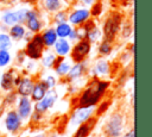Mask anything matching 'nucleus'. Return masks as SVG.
Instances as JSON below:
<instances>
[{"label": "nucleus", "mask_w": 152, "mask_h": 137, "mask_svg": "<svg viewBox=\"0 0 152 137\" xmlns=\"http://www.w3.org/2000/svg\"><path fill=\"white\" fill-rule=\"evenodd\" d=\"M27 10H28V8H25V7H23V8H19V10H17V15H18V23H20V24H24V23H25V19H26V13H27Z\"/></svg>", "instance_id": "obj_33"}, {"label": "nucleus", "mask_w": 152, "mask_h": 137, "mask_svg": "<svg viewBox=\"0 0 152 137\" xmlns=\"http://www.w3.org/2000/svg\"><path fill=\"white\" fill-rule=\"evenodd\" d=\"M48 92V87L44 82V80H39L37 82H34L33 85V88H32V92H31V99L33 101H39Z\"/></svg>", "instance_id": "obj_15"}, {"label": "nucleus", "mask_w": 152, "mask_h": 137, "mask_svg": "<svg viewBox=\"0 0 152 137\" xmlns=\"http://www.w3.org/2000/svg\"><path fill=\"white\" fill-rule=\"evenodd\" d=\"M70 67H71V64H70L64 57H62V56H57L52 68L55 69V71H56V74H57L58 76L63 77V76H65V75L68 74Z\"/></svg>", "instance_id": "obj_14"}, {"label": "nucleus", "mask_w": 152, "mask_h": 137, "mask_svg": "<svg viewBox=\"0 0 152 137\" xmlns=\"http://www.w3.org/2000/svg\"><path fill=\"white\" fill-rule=\"evenodd\" d=\"M25 32H26V27L24 24H20V23H17V24L10 26V29H8L10 37L12 39H15V41L23 39L25 36Z\"/></svg>", "instance_id": "obj_20"}, {"label": "nucleus", "mask_w": 152, "mask_h": 137, "mask_svg": "<svg viewBox=\"0 0 152 137\" xmlns=\"http://www.w3.org/2000/svg\"><path fill=\"white\" fill-rule=\"evenodd\" d=\"M21 2H26V4H32V5H34L38 0H20Z\"/></svg>", "instance_id": "obj_36"}, {"label": "nucleus", "mask_w": 152, "mask_h": 137, "mask_svg": "<svg viewBox=\"0 0 152 137\" xmlns=\"http://www.w3.org/2000/svg\"><path fill=\"white\" fill-rule=\"evenodd\" d=\"M12 46V38L8 33H0V50H8Z\"/></svg>", "instance_id": "obj_29"}, {"label": "nucleus", "mask_w": 152, "mask_h": 137, "mask_svg": "<svg viewBox=\"0 0 152 137\" xmlns=\"http://www.w3.org/2000/svg\"><path fill=\"white\" fill-rule=\"evenodd\" d=\"M101 36H102V32H101V30H100L95 24L86 31V38H87L90 43L97 42V41L101 38Z\"/></svg>", "instance_id": "obj_24"}, {"label": "nucleus", "mask_w": 152, "mask_h": 137, "mask_svg": "<svg viewBox=\"0 0 152 137\" xmlns=\"http://www.w3.org/2000/svg\"><path fill=\"white\" fill-rule=\"evenodd\" d=\"M90 12L88 7H74L71 11H68V23L72 26L83 25L88 19H90Z\"/></svg>", "instance_id": "obj_5"}, {"label": "nucleus", "mask_w": 152, "mask_h": 137, "mask_svg": "<svg viewBox=\"0 0 152 137\" xmlns=\"http://www.w3.org/2000/svg\"><path fill=\"white\" fill-rule=\"evenodd\" d=\"M36 137H43V136H42V135H39V136H36Z\"/></svg>", "instance_id": "obj_39"}, {"label": "nucleus", "mask_w": 152, "mask_h": 137, "mask_svg": "<svg viewBox=\"0 0 152 137\" xmlns=\"http://www.w3.org/2000/svg\"><path fill=\"white\" fill-rule=\"evenodd\" d=\"M0 114H1V112H0Z\"/></svg>", "instance_id": "obj_40"}, {"label": "nucleus", "mask_w": 152, "mask_h": 137, "mask_svg": "<svg viewBox=\"0 0 152 137\" xmlns=\"http://www.w3.org/2000/svg\"><path fill=\"white\" fill-rule=\"evenodd\" d=\"M108 87H109L108 81H103V80H99L97 77H93L78 98V107L95 106L100 101L101 96L103 95V93L106 92V89Z\"/></svg>", "instance_id": "obj_1"}, {"label": "nucleus", "mask_w": 152, "mask_h": 137, "mask_svg": "<svg viewBox=\"0 0 152 137\" xmlns=\"http://www.w3.org/2000/svg\"><path fill=\"white\" fill-rule=\"evenodd\" d=\"M2 23L6 25V26H12L14 24L18 23V15H17V11H12V10H8L6 11L4 14H2Z\"/></svg>", "instance_id": "obj_25"}, {"label": "nucleus", "mask_w": 152, "mask_h": 137, "mask_svg": "<svg viewBox=\"0 0 152 137\" xmlns=\"http://www.w3.org/2000/svg\"><path fill=\"white\" fill-rule=\"evenodd\" d=\"M129 54L131 55H134V43L129 45Z\"/></svg>", "instance_id": "obj_37"}, {"label": "nucleus", "mask_w": 152, "mask_h": 137, "mask_svg": "<svg viewBox=\"0 0 152 137\" xmlns=\"http://www.w3.org/2000/svg\"><path fill=\"white\" fill-rule=\"evenodd\" d=\"M93 107H77L74 113H72V117H71V122L74 124H81L83 122H86L93 113Z\"/></svg>", "instance_id": "obj_12"}, {"label": "nucleus", "mask_w": 152, "mask_h": 137, "mask_svg": "<svg viewBox=\"0 0 152 137\" xmlns=\"http://www.w3.org/2000/svg\"><path fill=\"white\" fill-rule=\"evenodd\" d=\"M15 70L14 69H10L7 71H5L1 75V80H0V86L4 91H12V88L14 87L13 85V80H14V75H15Z\"/></svg>", "instance_id": "obj_16"}, {"label": "nucleus", "mask_w": 152, "mask_h": 137, "mask_svg": "<svg viewBox=\"0 0 152 137\" xmlns=\"http://www.w3.org/2000/svg\"><path fill=\"white\" fill-rule=\"evenodd\" d=\"M86 71H87V66H86L84 61L83 62H75V64L70 67V69L65 76H66L68 81H74V80L80 79Z\"/></svg>", "instance_id": "obj_13"}, {"label": "nucleus", "mask_w": 152, "mask_h": 137, "mask_svg": "<svg viewBox=\"0 0 152 137\" xmlns=\"http://www.w3.org/2000/svg\"><path fill=\"white\" fill-rule=\"evenodd\" d=\"M11 54L8 50H0V68H4L11 63Z\"/></svg>", "instance_id": "obj_31"}, {"label": "nucleus", "mask_w": 152, "mask_h": 137, "mask_svg": "<svg viewBox=\"0 0 152 137\" xmlns=\"http://www.w3.org/2000/svg\"><path fill=\"white\" fill-rule=\"evenodd\" d=\"M102 11H103V4L100 0H95V2L91 5V8L89 10L90 17H94V18L100 17L101 13H102Z\"/></svg>", "instance_id": "obj_30"}, {"label": "nucleus", "mask_w": 152, "mask_h": 137, "mask_svg": "<svg viewBox=\"0 0 152 137\" xmlns=\"http://www.w3.org/2000/svg\"><path fill=\"white\" fill-rule=\"evenodd\" d=\"M77 2H80L82 6H84V7H87V6H91L94 2H95V0H76Z\"/></svg>", "instance_id": "obj_35"}, {"label": "nucleus", "mask_w": 152, "mask_h": 137, "mask_svg": "<svg viewBox=\"0 0 152 137\" xmlns=\"http://www.w3.org/2000/svg\"><path fill=\"white\" fill-rule=\"evenodd\" d=\"M95 123H96L95 119H89V118H88L86 122L81 123V126H80L78 130L76 131L75 137H87V136L90 133V131H91L93 126L95 125Z\"/></svg>", "instance_id": "obj_21"}, {"label": "nucleus", "mask_w": 152, "mask_h": 137, "mask_svg": "<svg viewBox=\"0 0 152 137\" xmlns=\"http://www.w3.org/2000/svg\"><path fill=\"white\" fill-rule=\"evenodd\" d=\"M33 85H34V81L31 76H24L21 77L19 85L17 86V93L20 96H28L32 92Z\"/></svg>", "instance_id": "obj_11"}, {"label": "nucleus", "mask_w": 152, "mask_h": 137, "mask_svg": "<svg viewBox=\"0 0 152 137\" xmlns=\"http://www.w3.org/2000/svg\"><path fill=\"white\" fill-rule=\"evenodd\" d=\"M45 45L43 43L40 32L39 33H33L30 41H27V44L24 49V54L26 57L31 60H39L42 55L44 54Z\"/></svg>", "instance_id": "obj_3"}, {"label": "nucleus", "mask_w": 152, "mask_h": 137, "mask_svg": "<svg viewBox=\"0 0 152 137\" xmlns=\"http://www.w3.org/2000/svg\"><path fill=\"white\" fill-rule=\"evenodd\" d=\"M53 50L56 56H62L65 57L66 55L70 54L71 50V43L68 38H57V41L53 44Z\"/></svg>", "instance_id": "obj_9"}, {"label": "nucleus", "mask_w": 152, "mask_h": 137, "mask_svg": "<svg viewBox=\"0 0 152 137\" xmlns=\"http://www.w3.org/2000/svg\"><path fill=\"white\" fill-rule=\"evenodd\" d=\"M94 69H95V71H96L97 75L104 76V75H108L109 74V71H110V64L104 58H101V60H97Z\"/></svg>", "instance_id": "obj_23"}, {"label": "nucleus", "mask_w": 152, "mask_h": 137, "mask_svg": "<svg viewBox=\"0 0 152 137\" xmlns=\"http://www.w3.org/2000/svg\"><path fill=\"white\" fill-rule=\"evenodd\" d=\"M125 137H134V130H131V131H129Z\"/></svg>", "instance_id": "obj_38"}, {"label": "nucleus", "mask_w": 152, "mask_h": 137, "mask_svg": "<svg viewBox=\"0 0 152 137\" xmlns=\"http://www.w3.org/2000/svg\"><path fill=\"white\" fill-rule=\"evenodd\" d=\"M113 50V45L112 42H108L106 39H103L100 44H99V54L101 56H108Z\"/></svg>", "instance_id": "obj_28"}, {"label": "nucleus", "mask_w": 152, "mask_h": 137, "mask_svg": "<svg viewBox=\"0 0 152 137\" xmlns=\"http://www.w3.org/2000/svg\"><path fill=\"white\" fill-rule=\"evenodd\" d=\"M120 29H121V36H122V38H128L132 35V32H133V26H132V23H129V21L121 23Z\"/></svg>", "instance_id": "obj_32"}, {"label": "nucleus", "mask_w": 152, "mask_h": 137, "mask_svg": "<svg viewBox=\"0 0 152 137\" xmlns=\"http://www.w3.org/2000/svg\"><path fill=\"white\" fill-rule=\"evenodd\" d=\"M90 49H91V43L87 38H83L81 41H77V43L74 46H71L69 55L71 56V60L74 62H83L86 57L89 55Z\"/></svg>", "instance_id": "obj_4"}, {"label": "nucleus", "mask_w": 152, "mask_h": 137, "mask_svg": "<svg viewBox=\"0 0 152 137\" xmlns=\"http://www.w3.org/2000/svg\"><path fill=\"white\" fill-rule=\"evenodd\" d=\"M52 21L57 25V24H61V23H65L68 21V10L65 8H61L58 11H56L55 13H52Z\"/></svg>", "instance_id": "obj_27"}, {"label": "nucleus", "mask_w": 152, "mask_h": 137, "mask_svg": "<svg viewBox=\"0 0 152 137\" xmlns=\"http://www.w3.org/2000/svg\"><path fill=\"white\" fill-rule=\"evenodd\" d=\"M56 99H57V93L53 89H48L46 94L39 101H37V104L34 106L36 111L39 112V113H44L48 108H50V107L53 106Z\"/></svg>", "instance_id": "obj_7"}, {"label": "nucleus", "mask_w": 152, "mask_h": 137, "mask_svg": "<svg viewBox=\"0 0 152 137\" xmlns=\"http://www.w3.org/2000/svg\"><path fill=\"white\" fill-rule=\"evenodd\" d=\"M44 82H45L48 89H52V88L56 86V79H55V76H52V75H48V76L44 79Z\"/></svg>", "instance_id": "obj_34"}, {"label": "nucleus", "mask_w": 152, "mask_h": 137, "mask_svg": "<svg viewBox=\"0 0 152 137\" xmlns=\"http://www.w3.org/2000/svg\"><path fill=\"white\" fill-rule=\"evenodd\" d=\"M25 27L32 33H39L43 29V21L39 17V12L36 8L27 10L26 19H25Z\"/></svg>", "instance_id": "obj_6"}, {"label": "nucleus", "mask_w": 152, "mask_h": 137, "mask_svg": "<svg viewBox=\"0 0 152 137\" xmlns=\"http://www.w3.org/2000/svg\"><path fill=\"white\" fill-rule=\"evenodd\" d=\"M56 54L55 52H52V51H48V52H45V54H43L42 55V64L45 67V68H52L53 67V63H55V61H56Z\"/></svg>", "instance_id": "obj_26"}, {"label": "nucleus", "mask_w": 152, "mask_h": 137, "mask_svg": "<svg viewBox=\"0 0 152 137\" xmlns=\"http://www.w3.org/2000/svg\"><path fill=\"white\" fill-rule=\"evenodd\" d=\"M42 39H43V43L45 45V48H52L55 42L57 41V35H56V31H55V27H48L45 29L42 33Z\"/></svg>", "instance_id": "obj_17"}, {"label": "nucleus", "mask_w": 152, "mask_h": 137, "mask_svg": "<svg viewBox=\"0 0 152 137\" xmlns=\"http://www.w3.org/2000/svg\"><path fill=\"white\" fill-rule=\"evenodd\" d=\"M121 129H122V117L116 113L112 116V118L109 119L106 127V132L110 137H119L121 133Z\"/></svg>", "instance_id": "obj_8"}, {"label": "nucleus", "mask_w": 152, "mask_h": 137, "mask_svg": "<svg viewBox=\"0 0 152 137\" xmlns=\"http://www.w3.org/2000/svg\"><path fill=\"white\" fill-rule=\"evenodd\" d=\"M18 112L20 118H27L31 114V99L28 96H21L19 99Z\"/></svg>", "instance_id": "obj_19"}, {"label": "nucleus", "mask_w": 152, "mask_h": 137, "mask_svg": "<svg viewBox=\"0 0 152 137\" xmlns=\"http://www.w3.org/2000/svg\"><path fill=\"white\" fill-rule=\"evenodd\" d=\"M39 6L48 13H55L56 11L64 8L65 0H38Z\"/></svg>", "instance_id": "obj_10"}, {"label": "nucleus", "mask_w": 152, "mask_h": 137, "mask_svg": "<svg viewBox=\"0 0 152 137\" xmlns=\"http://www.w3.org/2000/svg\"><path fill=\"white\" fill-rule=\"evenodd\" d=\"M71 30H72V25L69 24L68 21L57 24L56 27H55V31H56V35H57L58 38H68Z\"/></svg>", "instance_id": "obj_22"}, {"label": "nucleus", "mask_w": 152, "mask_h": 137, "mask_svg": "<svg viewBox=\"0 0 152 137\" xmlns=\"http://www.w3.org/2000/svg\"><path fill=\"white\" fill-rule=\"evenodd\" d=\"M122 23V17L119 12L113 11L108 14V17L106 18V20L103 21V27H102V35H103V39L108 41V42H113L120 30Z\"/></svg>", "instance_id": "obj_2"}, {"label": "nucleus", "mask_w": 152, "mask_h": 137, "mask_svg": "<svg viewBox=\"0 0 152 137\" xmlns=\"http://www.w3.org/2000/svg\"><path fill=\"white\" fill-rule=\"evenodd\" d=\"M5 123H6L7 130L11 131V132H14L20 126V117H19V114L17 112L11 111V112L7 113V117H6V122Z\"/></svg>", "instance_id": "obj_18"}]
</instances>
